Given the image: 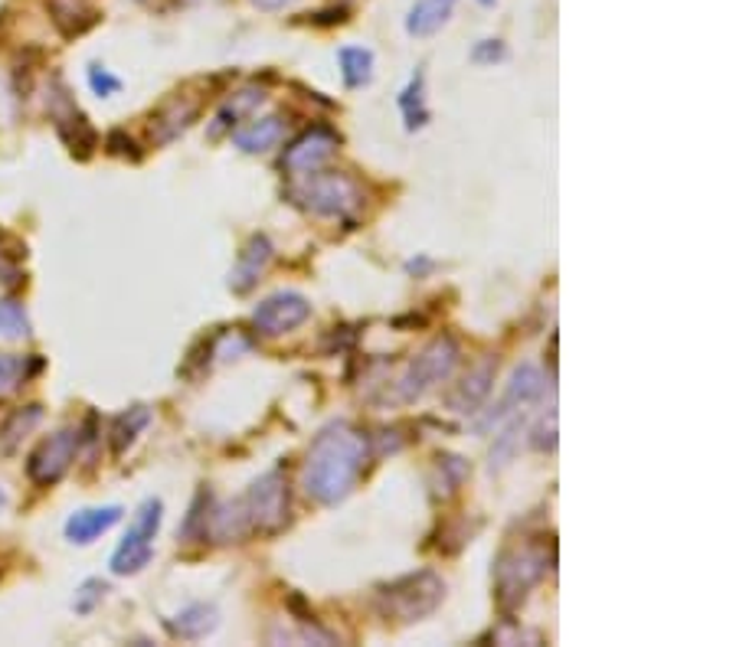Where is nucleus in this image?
Masks as SVG:
<instances>
[{"instance_id": "obj_4", "label": "nucleus", "mask_w": 736, "mask_h": 647, "mask_svg": "<svg viewBox=\"0 0 736 647\" xmlns=\"http://www.w3.org/2000/svg\"><path fill=\"white\" fill-rule=\"evenodd\" d=\"M554 562V549L547 553V543L541 540H521L508 543L495 559V598L505 614H515L528 595L544 582L547 569Z\"/></svg>"}, {"instance_id": "obj_11", "label": "nucleus", "mask_w": 736, "mask_h": 647, "mask_svg": "<svg viewBox=\"0 0 736 647\" xmlns=\"http://www.w3.org/2000/svg\"><path fill=\"white\" fill-rule=\"evenodd\" d=\"M50 115L56 122V131L63 138V144L69 148V154L76 161H89L99 148V135L96 128L89 125V118L76 109V102L69 99V92L60 86V92L50 99Z\"/></svg>"}, {"instance_id": "obj_6", "label": "nucleus", "mask_w": 736, "mask_h": 647, "mask_svg": "<svg viewBox=\"0 0 736 647\" xmlns=\"http://www.w3.org/2000/svg\"><path fill=\"white\" fill-rule=\"evenodd\" d=\"M445 598V579L432 569H419V572H406L386 585L377 588V611L386 621H399V624H413L422 621L426 614H432Z\"/></svg>"}, {"instance_id": "obj_35", "label": "nucleus", "mask_w": 736, "mask_h": 647, "mask_svg": "<svg viewBox=\"0 0 736 647\" xmlns=\"http://www.w3.org/2000/svg\"><path fill=\"white\" fill-rule=\"evenodd\" d=\"M505 60H508V47L502 40H481L471 50V63H478V66H495V63H505Z\"/></svg>"}, {"instance_id": "obj_39", "label": "nucleus", "mask_w": 736, "mask_h": 647, "mask_svg": "<svg viewBox=\"0 0 736 647\" xmlns=\"http://www.w3.org/2000/svg\"><path fill=\"white\" fill-rule=\"evenodd\" d=\"M141 4L151 11H164V8H170V0H141Z\"/></svg>"}, {"instance_id": "obj_40", "label": "nucleus", "mask_w": 736, "mask_h": 647, "mask_svg": "<svg viewBox=\"0 0 736 647\" xmlns=\"http://www.w3.org/2000/svg\"><path fill=\"white\" fill-rule=\"evenodd\" d=\"M8 504H11V500H8V491H4V487H0V510H4Z\"/></svg>"}, {"instance_id": "obj_3", "label": "nucleus", "mask_w": 736, "mask_h": 647, "mask_svg": "<svg viewBox=\"0 0 736 647\" xmlns=\"http://www.w3.org/2000/svg\"><path fill=\"white\" fill-rule=\"evenodd\" d=\"M461 360V347L452 334H439L435 341H429L416 357H409L396 377L377 383L380 393L370 396L377 406H413L419 403L429 390H435L439 383L452 380L455 367Z\"/></svg>"}, {"instance_id": "obj_41", "label": "nucleus", "mask_w": 736, "mask_h": 647, "mask_svg": "<svg viewBox=\"0 0 736 647\" xmlns=\"http://www.w3.org/2000/svg\"><path fill=\"white\" fill-rule=\"evenodd\" d=\"M478 4H481V8H491V4H495V0H478Z\"/></svg>"}, {"instance_id": "obj_20", "label": "nucleus", "mask_w": 736, "mask_h": 647, "mask_svg": "<svg viewBox=\"0 0 736 647\" xmlns=\"http://www.w3.org/2000/svg\"><path fill=\"white\" fill-rule=\"evenodd\" d=\"M50 11H53L56 30L66 40H76V37L89 34L99 24V17H102L96 8H89V0H50Z\"/></svg>"}, {"instance_id": "obj_5", "label": "nucleus", "mask_w": 736, "mask_h": 647, "mask_svg": "<svg viewBox=\"0 0 736 647\" xmlns=\"http://www.w3.org/2000/svg\"><path fill=\"white\" fill-rule=\"evenodd\" d=\"M289 203L312 216H334V219H351L364 206V190L360 183L344 174V170H308L292 177L285 187Z\"/></svg>"}, {"instance_id": "obj_28", "label": "nucleus", "mask_w": 736, "mask_h": 647, "mask_svg": "<svg viewBox=\"0 0 736 647\" xmlns=\"http://www.w3.org/2000/svg\"><path fill=\"white\" fill-rule=\"evenodd\" d=\"M524 416L528 413H515L511 419H505L508 429L495 439V445H491V455H487V471L491 474H498V471H505L511 465L515 448H518V439H521V429H524Z\"/></svg>"}, {"instance_id": "obj_17", "label": "nucleus", "mask_w": 736, "mask_h": 647, "mask_svg": "<svg viewBox=\"0 0 736 647\" xmlns=\"http://www.w3.org/2000/svg\"><path fill=\"white\" fill-rule=\"evenodd\" d=\"M164 627L180 640H203L219 627V611H216V605L193 601L183 611H177L174 618H164Z\"/></svg>"}, {"instance_id": "obj_25", "label": "nucleus", "mask_w": 736, "mask_h": 647, "mask_svg": "<svg viewBox=\"0 0 736 647\" xmlns=\"http://www.w3.org/2000/svg\"><path fill=\"white\" fill-rule=\"evenodd\" d=\"M43 370L40 357H21V354H0V399L21 390L30 377Z\"/></svg>"}, {"instance_id": "obj_16", "label": "nucleus", "mask_w": 736, "mask_h": 647, "mask_svg": "<svg viewBox=\"0 0 736 647\" xmlns=\"http://www.w3.org/2000/svg\"><path fill=\"white\" fill-rule=\"evenodd\" d=\"M122 507L118 504H109V507H86V510H76L69 520H66V540L76 543V546H89L96 543L102 533H109L118 520H122Z\"/></svg>"}, {"instance_id": "obj_36", "label": "nucleus", "mask_w": 736, "mask_h": 647, "mask_svg": "<svg viewBox=\"0 0 736 647\" xmlns=\"http://www.w3.org/2000/svg\"><path fill=\"white\" fill-rule=\"evenodd\" d=\"M347 21V11L344 8H338V11H318V14H312V24L315 27H334V24H344Z\"/></svg>"}, {"instance_id": "obj_30", "label": "nucleus", "mask_w": 736, "mask_h": 647, "mask_svg": "<svg viewBox=\"0 0 736 647\" xmlns=\"http://www.w3.org/2000/svg\"><path fill=\"white\" fill-rule=\"evenodd\" d=\"M481 640H495V644H544V634L534 627H524L515 618H502V624L491 627Z\"/></svg>"}, {"instance_id": "obj_8", "label": "nucleus", "mask_w": 736, "mask_h": 647, "mask_svg": "<svg viewBox=\"0 0 736 647\" xmlns=\"http://www.w3.org/2000/svg\"><path fill=\"white\" fill-rule=\"evenodd\" d=\"M544 393H547V377L541 373V367H534V364H521L515 373H511V383H508V390H505V396L491 406L484 416H478L474 419V429L478 432H487V429H495V426H502L505 419H511L515 413H528L534 403H541L544 399Z\"/></svg>"}, {"instance_id": "obj_23", "label": "nucleus", "mask_w": 736, "mask_h": 647, "mask_svg": "<svg viewBox=\"0 0 736 647\" xmlns=\"http://www.w3.org/2000/svg\"><path fill=\"white\" fill-rule=\"evenodd\" d=\"M43 422V406H24V409H14L8 419H4V426H0V452L4 455H11V452H17V445L37 429Z\"/></svg>"}, {"instance_id": "obj_1", "label": "nucleus", "mask_w": 736, "mask_h": 647, "mask_svg": "<svg viewBox=\"0 0 736 647\" xmlns=\"http://www.w3.org/2000/svg\"><path fill=\"white\" fill-rule=\"evenodd\" d=\"M292 520V494L282 468L266 471L242 497L206 510L203 536L213 543H242L245 536H276Z\"/></svg>"}, {"instance_id": "obj_9", "label": "nucleus", "mask_w": 736, "mask_h": 647, "mask_svg": "<svg viewBox=\"0 0 736 647\" xmlns=\"http://www.w3.org/2000/svg\"><path fill=\"white\" fill-rule=\"evenodd\" d=\"M79 442H83L79 429H60L56 435H47L27 458V478L37 487L60 484L69 474V468L79 455Z\"/></svg>"}, {"instance_id": "obj_34", "label": "nucleus", "mask_w": 736, "mask_h": 647, "mask_svg": "<svg viewBox=\"0 0 736 647\" xmlns=\"http://www.w3.org/2000/svg\"><path fill=\"white\" fill-rule=\"evenodd\" d=\"M89 89H92L99 99H109V96H115V92L122 89V79H118V76H112L105 66L92 63V66H89Z\"/></svg>"}, {"instance_id": "obj_27", "label": "nucleus", "mask_w": 736, "mask_h": 647, "mask_svg": "<svg viewBox=\"0 0 736 647\" xmlns=\"http://www.w3.org/2000/svg\"><path fill=\"white\" fill-rule=\"evenodd\" d=\"M338 63H341V76H344V86L347 89L370 86V79H373V53L370 50H364V47H344L338 53Z\"/></svg>"}, {"instance_id": "obj_31", "label": "nucleus", "mask_w": 736, "mask_h": 647, "mask_svg": "<svg viewBox=\"0 0 736 647\" xmlns=\"http://www.w3.org/2000/svg\"><path fill=\"white\" fill-rule=\"evenodd\" d=\"M105 595H109V582H102V579H86V582L76 588V595H73V611H76V614H92V611L102 605Z\"/></svg>"}, {"instance_id": "obj_33", "label": "nucleus", "mask_w": 736, "mask_h": 647, "mask_svg": "<svg viewBox=\"0 0 736 647\" xmlns=\"http://www.w3.org/2000/svg\"><path fill=\"white\" fill-rule=\"evenodd\" d=\"M105 151H109L112 157L141 161V148H138V141H135L125 128H115V131H109V135H105Z\"/></svg>"}, {"instance_id": "obj_2", "label": "nucleus", "mask_w": 736, "mask_h": 647, "mask_svg": "<svg viewBox=\"0 0 736 647\" xmlns=\"http://www.w3.org/2000/svg\"><path fill=\"white\" fill-rule=\"evenodd\" d=\"M367 458H370V439L357 426L344 419L328 422L308 448V461L302 474L305 494L325 507L341 504L357 487Z\"/></svg>"}, {"instance_id": "obj_7", "label": "nucleus", "mask_w": 736, "mask_h": 647, "mask_svg": "<svg viewBox=\"0 0 736 647\" xmlns=\"http://www.w3.org/2000/svg\"><path fill=\"white\" fill-rule=\"evenodd\" d=\"M161 520H164V504H161L157 497H148V500L138 507V513H135V520H131L125 540H122L118 549L112 553V572H115V575H138V572L151 562V556H154V540H157V530H161Z\"/></svg>"}, {"instance_id": "obj_18", "label": "nucleus", "mask_w": 736, "mask_h": 647, "mask_svg": "<svg viewBox=\"0 0 736 647\" xmlns=\"http://www.w3.org/2000/svg\"><path fill=\"white\" fill-rule=\"evenodd\" d=\"M285 135V122L279 115H266V118H256L250 125H242L232 131V144L242 151V154H266L272 151Z\"/></svg>"}, {"instance_id": "obj_10", "label": "nucleus", "mask_w": 736, "mask_h": 647, "mask_svg": "<svg viewBox=\"0 0 736 647\" xmlns=\"http://www.w3.org/2000/svg\"><path fill=\"white\" fill-rule=\"evenodd\" d=\"M308 317H312V304H308L305 294H299V291H276V294H269L266 301L256 304L253 328L263 338H282V334L299 331Z\"/></svg>"}, {"instance_id": "obj_26", "label": "nucleus", "mask_w": 736, "mask_h": 647, "mask_svg": "<svg viewBox=\"0 0 736 647\" xmlns=\"http://www.w3.org/2000/svg\"><path fill=\"white\" fill-rule=\"evenodd\" d=\"M399 112H403V125L406 131H422L429 125V109H426V76L416 73L409 79V86L399 96Z\"/></svg>"}, {"instance_id": "obj_14", "label": "nucleus", "mask_w": 736, "mask_h": 647, "mask_svg": "<svg viewBox=\"0 0 736 647\" xmlns=\"http://www.w3.org/2000/svg\"><path fill=\"white\" fill-rule=\"evenodd\" d=\"M203 102L193 96H170L167 102L157 105V112H151V141L154 144H170L177 141L196 118H200Z\"/></svg>"}, {"instance_id": "obj_38", "label": "nucleus", "mask_w": 736, "mask_h": 647, "mask_svg": "<svg viewBox=\"0 0 736 647\" xmlns=\"http://www.w3.org/2000/svg\"><path fill=\"white\" fill-rule=\"evenodd\" d=\"M256 8H263V11H285V8H292L295 0H253Z\"/></svg>"}, {"instance_id": "obj_13", "label": "nucleus", "mask_w": 736, "mask_h": 647, "mask_svg": "<svg viewBox=\"0 0 736 647\" xmlns=\"http://www.w3.org/2000/svg\"><path fill=\"white\" fill-rule=\"evenodd\" d=\"M338 135L331 128H312L305 131L299 141H292V148L282 154V170L289 177H299V174H308V170H318L325 167V161L334 154L338 148Z\"/></svg>"}, {"instance_id": "obj_22", "label": "nucleus", "mask_w": 736, "mask_h": 647, "mask_svg": "<svg viewBox=\"0 0 736 647\" xmlns=\"http://www.w3.org/2000/svg\"><path fill=\"white\" fill-rule=\"evenodd\" d=\"M455 4H458V0H419V4L406 17V34L409 37H419V40L439 34L448 24Z\"/></svg>"}, {"instance_id": "obj_12", "label": "nucleus", "mask_w": 736, "mask_h": 647, "mask_svg": "<svg viewBox=\"0 0 736 647\" xmlns=\"http://www.w3.org/2000/svg\"><path fill=\"white\" fill-rule=\"evenodd\" d=\"M498 377V357H481L445 396V409L455 416H474L481 409V403L491 396V386H495Z\"/></svg>"}, {"instance_id": "obj_15", "label": "nucleus", "mask_w": 736, "mask_h": 647, "mask_svg": "<svg viewBox=\"0 0 736 647\" xmlns=\"http://www.w3.org/2000/svg\"><path fill=\"white\" fill-rule=\"evenodd\" d=\"M272 255H276V249H272L269 236H263V232L250 236V242L242 245V252H239V258L229 271V291L232 294H250L259 284V278L266 275Z\"/></svg>"}, {"instance_id": "obj_21", "label": "nucleus", "mask_w": 736, "mask_h": 647, "mask_svg": "<svg viewBox=\"0 0 736 647\" xmlns=\"http://www.w3.org/2000/svg\"><path fill=\"white\" fill-rule=\"evenodd\" d=\"M148 426H151V409L141 406V403L131 406V409H125L122 416H115L112 426H109V448H112V455L122 458V455L138 442V435H141Z\"/></svg>"}, {"instance_id": "obj_19", "label": "nucleus", "mask_w": 736, "mask_h": 647, "mask_svg": "<svg viewBox=\"0 0 736 647\" xmlns=\"http://www.w3.org/2000/svg\"><path fill=\"white\" fill-rule=\"evenodd\" d=\"M468 478H471V465L461 455H439L432 471H429V494H432V500H452Z\"/></svg>"}, {"instance_id": "obj_32", "label": "nucleus", "mask_w": 736, "mask_h": 647, "mask_svg": "<svg viewBox=\"0 0 736 647\" xmlns=\"http://www.w3.org/2000/svg\"><path fill=\"white\" fill-rule=\"evenodd\" d=\"M531 448L534 452H557V409L544 413L541 422L531 429Z\"/></svg>"}, {"instance_id": "obj_37", "label": "nucleus", "mask_w": 736, "mask_h": 647, "mask_svg": "<svg viewBox=\"0 0 736 647\" xmlns=\"http://www.w3.org/2000/svg\"><path fill=\"white\" fill-rule=\"evenodd\" d=\"M17 278H21L17 265H11L4 255H0V284H17Z\"/></svg>"}, {"instance_id": "obj_29", "label": "nucleus", "mask_w": 736, "mask_h": 647, "mask_svg": "<svg viewBox=\"0 0 736 647\" xmlns=\"http://www.w3.org/2000/svg\"><path fill=\"white\" fill-rule=\"evenodd\" d=\"M30 338V317L21 301L4 297L0 301V341H24Z\"/></svg>"}, {"instance_id": "obj_24", "label": "nucleus", "mask_w": 736, "mask_h": 647, "mask_svg": "<svg viewBox=\"0 0 736 647\" xmlns=\"http://www.w3.org/2000/svg\"><path fill=\"white\" fill-rule=\"evenodd\" d=\"M263 102H266V92H263V89H242L239 96H232V99L219 109L216 122L210 125V138L219 141L226 131H232V128L239 125V118H242L245 112H253V109L263 105Z\"/></svg>"}]
</instances>
